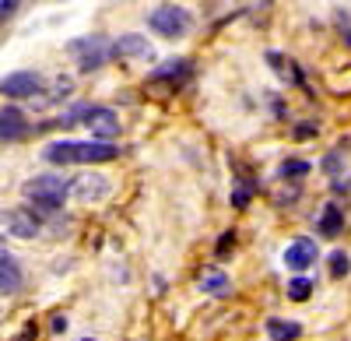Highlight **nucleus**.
<instances>
[{"label": "nucleus", "instance_id": "obj_1", "mask_svg": "<svg viewBox=\"0 0 351 341\" xmlns=\"http://www.w3.org/2000/svg\"><path fill=\"white\" fill-rule=\"evenodd\" d=\"M43 158L49 165H102L120 158V148L112 141H49Z\"/></svg>", "mask_w": 351, "mask_h": 341}, {"label": "nucleus", "instance_id": "obj_2", "mask_svg": "<svg viewBox=\"0 0 351 341\" xmlns=\"http://www.w3.org/2000/svg\"><path fill=\"white\" fill-rule=\"evenodd\" d=\"M21 193L32 201V215L43 211V215H56L64 208V201L71 197V180L64 173H43V176H32V180H25Z\"/></svg>", "mask_w": 351, "mask_h": 341}, {"label": "nucleus", "instance_id": "obj_3", "mask_svg": "<svg viewBox=\"0 0 351 341\" xmlns=\"http://www.w3.org/2000/svg\"><path fill=\"white\" fill-rule=\"evenodd\" d=\"M148 28L162 39H186L193 32V14L180 4H162L148 14Z\"/></svg>", "mask_w": 351, "mask_h": 341}, {"label": "nucleus", "instance_id": "obj_4", "mask_svg": "<svg viewBox=\"0 0 351 341\" xmlns=\"http://www.w3.org/2000/svg\"><path fill=\"white\" fill-rule=\"evenodd\" d=\"M67 49L77 56V71L88 74V71H99L106 60H109V43L102 36H81L74 43H67Z\"/></svg>", "mask_w": 351, "mask_h": 341}, {"label": "nucleus", "instance_id": "obj_5", "mask_svg": "<svg viewBox=\"0 0 351 341\" xmlns=\"http://www.w3.org/2000/svg\"><path fill=\"white\" fill-rule=\"evenodd\" d=\"M0 225H4V236H14V239H36L43 233L39 215H32L28 208H8L0 215Z\"/></svg>", "mask_w": 351, "mask_h": 341}, {"label": "nucleus", "instance_id": "obj_6", "mask_svg": "<svg viewBox=\"0 0 351 341\" xmlns=\"http://www.w3.org/2000/svg\"><path fill=\"white\" fill-rule=\"evenodd\" d=\"M109 193H112V183L102 173H84V176L71 180V197H77L81 204H99V201H106Z\"/></svg>", "mask_w": 351, "mask_h": 341}, {"label": "nucleus", "instance_id": "obj_7", "mask_svg": "<svg viewBox=\"0 0 351 341\" xmlns=\"http://www.w3.org/2000/svg\"><path fill=\"white\" fill-rule=\"evenodd\" d=\"M43 92V78L36 71H14L0 78V95L4 99H36Z\"/></svg>", "mask_w": 351, "mask_h": 341}, {"label": "nucleus", "instance_id": "obj_8", "mask_svg": "<svg viewBox=\"0 0 351 341\" xmlns=\"http://www.w3.org/2000/svg\"><path fill=\"white\" fill-rule=\"evenodd\" d=\"M109 53L120 56V60H152V56H155L148 36H141V32H123L120 39L109 46Z\"/></svg>", "mask_w": 351, "mask_h": 341}, {"label": "nucleus", "instance_id": "obj_9", "mask_svg": "<svg viewBox=\"0 0 351 341\" xmlns=\"http://www.w3.org/2000/svg\"><path fill=\"white\" fill-rule=\"evenodd\" d=\"M120 113L109 109V106H95L92 109V117H88V130H92L95 141H112V137H120Z\"/></svg>", "mask_w": 351, "mask_h": 341}, {"label": "nucleus", "instance_id": "obj_10", "mask_svg": "<svg viewBox=\"0 0 351 341\" xmlns=\"http://www.w3.org/2000/svg\"><path fill=\"white\" fill-rule=\"evenodd\" d=\"M28 130H32V124L25 120V113L18 106H4V109H0V141L14 145V141L28 137Z\"/></svg>", "mask_w": 351, "mask_h": 341}, {"label": "nucleus", "instance_id": "obj_11", "mask_svg": "<svg viewBox=\"0 0 351 341\" xmlns=\"http://www.w3.org/2000/svg\"><path fill=\"white\" fill-rule=\"evenodd\" d=\"M316 264V243L313 239H306V236H299V239H291L288 243V250H285V268L288 271H306V268H313Z\"/></svg>", "mask_w": 351, "mask_h": 341}, {"label": "nucleus", "instance_id": "obj_12", "mask_svg": "<svg viewBox=\"0 0 351 341\" xmlns=\"http://www.w3.org/2000/svg\"><path fill=\"white\" fill-rule=\"evenodd\" d=\"M316 233L324 236V239H334V236L344 233V208L337 201H327L324 204V211H319V218H316Z\"/></svg>", "mask_w": 351, "mask_h": 341}, {"label": "nucleus", "instance_id": "obj_13", "mask_svg": "<svg viewBox=\"0 0 351 341\" xmlns=\"http://www.w3.org/2000/svg\"><path fill=\"white\" fill-rule=\"evenodd\" d=\"M25 285V274L11 253H0V296H14Z\"/></svg>", "mask_w": 351, "mask_h": 341}, {"label": "nucleus", "instance_id": "obj_14", "mask_svg": "<svg viewBox=\"0 0 351 341\" xmlns=\"http://www.w3.org/2000/svg\"><path fill=\"white\" fill-rule=\"evenodd\" d=\"M200 292L215 296V299H225V296H232V278L225 271H218V268L200 271Z\"/></svg>", "mask_w": 351, "mask_h": 341}, {"label": "nucleus", "instance_id": "obj_15", "mask_svg": "<svg viewBox=\"0 0 351 341\" xmlns=\"http://www.w3.org/2000/svg\"><path fill=\"white\" fill-rule=\"evenodd\" d=\"M267 60H271V67H274V74L285 81V84H302V71L295 67V60H288L285 53H278V49H271L267 53Z\"/></svg>", "mask_w": 351, "mask_h": 341}, {"label": "nucleus", "instance_id": "obj_16", "mask_svg": "<svg viewBox=\"0 0 351 341\" xmlns=\"http://www.w3.org/2000/svg\"><path fill=\"white\" fill-rule=\"evenodd\" d=\"M299 334H302V327L295 320H278V317L267 320V338L271 341H295Z\"/></svg>", "mask_w": 351, "mask_h": 341}, {"label": "nucleus", "instance_id": "obj_17", "mask_svg": "<svg viewBox=\"0 0 351 341\" xmlns=\"http://www.w3.org/2000/svg\"><path fill=\"white\" fill-rule=\"evenodd\" d=\"M71 92H74V81H71V78H56V81H53V92L36 95V99H32V106H39V109H43V106H49V102H60V99H67Z\"/></svg>", "mask_w": 351, "mask_h": 341}, {"label": "nucleus", "instance_id": "obj_18", "mask_svg": "<svg viewBox=\"0 0 351 341\" xmlns=\"http://www.w3.org/2000/svg\"><path fill=\"white\" fill-rule=\"evenodd\" d=\"M92 102H77V106H71L67 113H60V120H56V124H60V127H74V124H88V117H92Z\"/></svg>", "mask_w": 351, "mask_h": 341}, {"label": "nucleus", "instance_id": "obj_19", "mask_svg": "<svg viewBox=\"0 0 351 341\" xmlns=\"http://www.w3.org/2000/svg\"><path fill=\"white\" fill-rule=\"evenodd\" d=\"M309 169H313V165H309L306 158H285V162L278 165V176H281V180H302Z\"/></svg>", "mask_w": 351, "mask_h": 341}, {"label": "nucleus", "instance_id": "obj_20", "mask_svg": "<svg viewBox=\"0 0 351 341\" xmlns=\"http://www.w3.org/2000/svg\"><path fill=\"white\" fill-rule=\"evenodd\" d=\"M313 289H316V285H313V278L299 274V278H291V281H288V299H291V303H306V299L313 296Z\"/></svg>", "mask_w": 351, "mask_h": 341}, {"label": "nucleus", "instance_id": "obj_21", "mask_svg": "<svg viewBox=\"0 0 351 341\" xmlns=\"http://www.w3.org/2000/svg\"><path fill=\"white\" fill-rule=\"evenodd\" d=\"M190 60H169V67H158L155 74H152V81H176V78H186L190 74V67H186Z\"/></svg>", "mask_w": 351, "mask_h": 341}, {"label": "nucleus", "instance_id": "obj_22", "mask_svg": "<svg viewBox=\"0 0 351 341\" xmlns=\"http://www.w3.org/2000/svg\"><path fill=\"white\" fill-rule=\"evenodd\" d=\"M319 165H324V173L327 176H341V169H344V145L341 148H334L324 162H319Z\"/></svg>", "mask_w": 351, "mask_h": 341}, {"label": "nucleus", "instance_id": "obj_23", "mask_svg": "<svg viewBox=\"0 0 351 341\" xmlns=\"http://www.w3.org/2000/svg\"><path fill=\"white\" fill-rule=\"evenodd\" d=\"M348 271H351V257L344 250H334L330 253V278H344Z\"/></svg>", "mask_w": 351, "mask_h": 341}, {"label": "nucleus", "instance_id": "obj_24", "mask_svg": "<svg viewBox=\"0 0 351 341\" xmlns=\"http://www.w3.org/2000/svg\"><path fill=\"white\" fill-rule=\"evenodd\" d=\"M232 246H236V229H228V233H221V239H218L215 253H218V257H228V253H232Z\"/></svg>", "mask_w": 351, "mask_h": 341}, {"label": "nucleus", "instance_id": "obj_25", "mask_svg": "<svg viewBox=\"0 0 351 341\" xmlns=\"http://www.w3.org/2000/svg\"><path fill=\"white\" fill-rule=\"evenodd\" d=\"M334 21H337V28H341V39H348V46H351V14H348V11H337Z\"/></svg>", "mask_w": 351, "mask_h": 341}, {"label": "nucleus", "instance_id": "obj_26", "mask_svg": "<svg viewBox=\"0 0 351 341\" xmlns=\"http://www.w3.org/2000/svg\"><path fill=\"white\" fill-rule=\"evenodd\" d=\"M18 4H21V0H0V21L11 18V14L18 11Z\"/></svg>", "mask_w": 351, "mask_h": 341}, {"label": "nucleus", "instance_id": "obj_27", "mask_svg": "<svg viewBox=\"0 0 351 341\" xmlns=\"http://www.w3.org/2000/svg\"><path fill=\"white\" fill-rule=\"evenodd\" d=\"M319 130V124H299L295 127V137H309V134H316Z\"/></svg>", "mask_w": 351, "mask_h": 341}, {"label": "nucleus", "instance_id": "obj_28", "mask_svg": "<svg viewBox=\"0 0 351 341\" xmlns=\"http://www.w3.org/2000/svg\"><path fill=\"white\" fill-rule=\"evenodd\" d=\"M36 334H39V331H36V324H28V327H25V331H21L14 341H36Z\"/></svg>", "mask_w": 351, "mask_h": 341}, {"label": "nucleus", "instance_id": "obj_29", "mask_svg": "<svg viewBox=\"0 0 351 341\" xmlns=\"http://www.w3.org/2000/svg\"><path fill=\"white\" fill-rule=\"evenodd\" d=\"M53 331H56V334L67 331V317H53Z\"/></svg>", "mask_w": 351, "mask_h": 341}, {"label": "nucleus", "instance_id": "obj_30", "mask_svg": "<svg viewBox=\"0 0 351 341\" xmlns=\"http://www.w3.org/2000/svg\"><path fill=\"white\" fill-rule=\"evenodd\" d=\"M4 239H8V236H4V233H0V243H4Z\"/></svg>", "mask_w": 351, "mask_h": 341}, {"label": "nucleus", "instance_id": "obj_31", "mask_svg": "<svg viewBox=\"0 0 351 341\" xmlns=\"http://www.w3.org/2000/svg\"><path fill=\"white\" fill-rule=\"evenodd\" d=\"M84 341H95V338H84Z\"/></svg>", "mask_w": 351, "mask_h": 341}]
</instances>
